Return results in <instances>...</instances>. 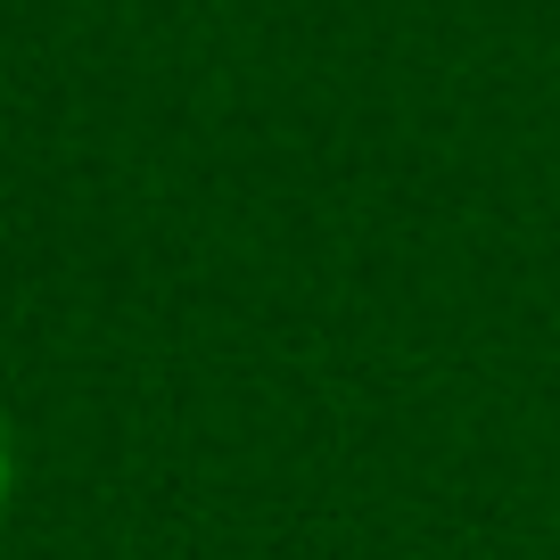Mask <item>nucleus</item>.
I'll return each mask as SVG.
<instances>
[{
    "instance_id": "nucleus-1",
    "label": "nucleus",
    "mask_w": 560,
    "mask_h": 560,
    "mask_svg": "<svg viewBox=\"0 0 560 560\" xmlns=\"http://www.w3.org/2000/svg\"><path fill=\"white\" fill-rule=\"evenodd\" d=\"M9 487H18V454H9V429H0V503H9Z\"/></svg>"
}]
</instances>
